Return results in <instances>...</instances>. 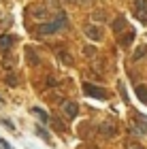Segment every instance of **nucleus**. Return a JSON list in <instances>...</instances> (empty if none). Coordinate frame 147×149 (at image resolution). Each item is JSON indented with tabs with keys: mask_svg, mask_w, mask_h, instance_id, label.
Masks as SVG:
<instances>
[{
	"mask_svg": "<svg viewBox=\"0 0 147 149\" xmlns=\"http://www.w3.org/2000/svg\"><path fill=\"white\" fill-rule=\"evenodd\" d=\"M62 28H60V24H56L51 19V22H45L41 26H36V34H41V36H49V34H56V32H60Z\"/></svg>",
	"mask_w": 147,
	"mask_h": 149,
	"instance_id": "1",
	"label": "nucleus"
},
{
	"mask_svg": "<svg viewBox=\"0 0 147 149\" xmlns=\"http://www.w3.org/2000/svg\"><path fill=\"white\" fill-rule=\"evenodd\" d=\"M83 92L88 94V96H92V98H100V100H107V92L102 90V87L94 85V83H83Z\"/></svg>",
	"mask_w": 147,
	"mask_h": 149,
	"instance_id": "2",
	"label": "nucleus"
},
{
	"mask_svg": "<svg viewBox=\"0 0 147 149\" xmlns=\"http://www.w3.org/2000/svg\"><path fill=\"white\" fill-rule=\"evenodd\" d=\"M30 15L41 22V19H47L49 17V11H47V6H45V4H38V6H32V9H30Z\"/></svg>",
	"mask_w": 147,
	"mask_h": 149,
	"instance_id": "3",
	"label": "nucleus"
},
{
	"mask_svg": "<svg viewBox=\"0 0 147 149\" xmlns=\"http://www.w3.org/2000/svg\"><path fill=\"white\" fill-rule=\"evenodd\" d=\"M85 36L90 40H100L102 38V30H100L98 26H88V28H85Z\"/></svg>",
	"mask_w": 147,
	"mask_h": 149,
	"instance_id": "4",
	"label": "nucleus"
},
{
	"mask_svg": "<svg viewBox=\"0 0 147 149\" xmlns=\"http://www.w3.org/2000/svg\"><path fill=\"white\" fill-rule=\"evenodd\" d=\"M62 109H64V113L68 115L70 119H72V117H77V113H79V107H77L75 102H64V104H62Z\"/></svg>",
	"mask_w": 147,
	"mask_h": 149,
	"instance_id": "5",
	"label": "nucleus"
},
{
	"mask_svg": "<svg viewBox=\"0 0 147 149\" xmlns=\"http://www.w3.org/2000/svg\"><path fill=\"white\" fill-rule=\"evenodd\" d=\"M111 28H113V32H115V34L124 32V30H126V19H124V17H117L115 22H113V26H111Z\"/></svg>",
	"mask_w": 147,
	"mask_h": 149,
	"instance_id": "6",
	"label": "nucleus"
},
{
	"mask_svg": "<svg viewBox=\"0 0 147 149\" xmlns=\"http://www.w3.org/2000/svg\"><path fill=\"white\" fill-rule=\"evenodd\" d=\"M134 92H137L139 100H141V102H145V104H147V85H137V87H134Z\"/></svg>",
	"mask_w": 147,
	"mask_h": 149,
	"instance_id": "7",
	"label": "nucleus"
},
{
	"mask_svg": "<svg viewBox=\"0 0 147 149\" xmlns=\"http://www.w3.org/2000/svg\"><path fill=\"white\" fill-rule=\"evenodd\" d=\"M13 43H15V38H13V36H9V34L0 36V49H9Z\"/></svg>",
	"mask_w": 147,
	"mask_h": 149,
	"instance_id": "8",
	"label": "nucleus"
},
{
	"mask_svg": "<svg viewBox=\"0 0 147 149\" xmlns=\"http://www.w3.org/2000/svg\"><path fill=\"white\" fill-rule=\"evenodd\" d=\"M132 40H134V30H130V32H126V34L119 38V45H124V47H128Z\"/></svg>",
	"mask_w": 147,
	"mask_h": 149,
	"instance_id": "9",
	"label": "nucleus"
},
{
	"mask_svg": "<svg viewBox=\"0 0 147 149\" xmlns=\"http://www.w3.org/2000/svg\"><path fill=\"white\" fill-rule=\"evenodd\" d=\"M26 58H28V62H30V64H38V62H41L34 49H26Z\"/></svg>",
	"mask_w": 147,
	"mask_h": 149,
	"instance_id": "10",
	"label": "nucleus"
},
{
	"mask_svg": "<svg viewBox=\"0 0 147 149\" xmlns=\"http://www.w3.org/2000/svg\"><path fill=\"white\" fill-rule=\"evenodd\" d=\"M92 19H94L96 24H102V22H107V13L105 11H94L92 13Z\"/></svg>",
	"mask_w": 147,
	"mask_h": 149,
	"instance_id": "11",
	"label": "nucleus"
},
{
	"mask_svg": "<svg viewBox=\"0 0 147 149\" xmlns=\"http://www.w3.org/2000/svg\"><path fill=\"white\" fill-rule=\"evenodd\" d=\"M32 113H34V115H38V117H41V119L45 121V124H49V121H51V117H49V115L45 113L43 109H38V107H34V109H32Z\"/></svg>",
	"mask_w": 147,
	"mask_h": 149,
	"instance_id": "12",
	"label": "nucleus"
},
{
	"mask_svg": "<svg viewBox=\"0 0 147 149\" xmlns=\"http://www.w3.org/2000/svg\"><path fill=\"white\" fill-rule=\"evenodd\" d=\"M53 22H56V24H60V28H66V24H68V17H66V13H58Z\"/></svg>",
	"mask_w": 147,
	"mask_h": 149,
	"instance_id": "13",
	"label": "nucleus"
},
{
	"mask_svg": "<svg viewBox=\"0 0 147 149\" xmlns=\"http://www.w3.org/2000/svg\"><path fill=\"white\" fill-rule=\"evenodd\" d=\"M100 130H102L105 134H109V136H111V134H115V132H117V126H111V124H102V126H100Z\"/></svg>",
	"mask_w": 147,
	"mask_h": 149,
	"instance_id": "14",
	"label": "nucleus"
},
{
	"mask_svg": "<svg viewBox=\"0 0 147 149\" xmlns=\"http://www.w3.org/2000/svg\"><path fill=\"white\" fill-rule=\"evenodd\" d=\"M60 60H62L64 64H68V66H72V58L68 56L66 51H60Z\"/></svg>",
	"mask_w": 147,
	"mask_h": 149,
	"instance_id": "15",
	"label": "nucleus"
},
{
	"mask_svg": "<svg viewBox=\"0 0 147 149\" xmlns=\"http://www.w3.org/2000/svg\"><path fill=\"white\" fill-rule=\"evenodd\" d=\"M134 15H137V19H139V22L147 24V11H134Z\"/></svg>",
	"mask_w": 147,
	"mask_h": 149,
	"instance_id": "16",
	"label": "nucleus"
},
{
	"mask_svg": "<svg viewBox=\"0 0 147 149\" xmlns=\"http://www.w3.org/2000/svg\"><path fill=\"white\" fill-rule=\"evenodd\" d=\"M134 6H137V11H147V0H137Z\"/></svg>",
	"mask_w": 147,
	"mask_h": 149,
	"instance_id": "17",
	"label": "nucleus"
},
{
	"mask_svg": "<svg viewBox=\"0 0 147 149\" xmlns=\"http://www.w3.org/2000/svg\"><path fill=\"white\" fill-rule=\"evenodd\" d=\"M94 53H96V51H94V47H85V49H83V56L88 58V60L94 58Z\"/></svg>",
	"mask_w": 147,
	"mask_h": 149,
	"instance_id": "18",
	"label": "nucleus"
},
{
	"mask_svg": "<svg viewBox=\"0 0 147 149\" xmlns=\"http://www.w3.org/2000/svg\"><path fill=\"white\" fill-rule=\"evenodd\" d=\"M145 53H147V49H145V47H139V49H137V53H134V60H141V58L145 56Z\"/></svg>",
	"mask_w": 147,
	"mask_h": 149,
	"instance_id": "19",
	"label": "nucleus"
},
{
	"mask_svg": "<svg viewBox=\"0 0 147 149\" xmlns=\"http://www.w3.org/2000/svg\"><path fill=\"white\" fill-rule=\"evenodd\" d=\"M36 132H38V134H41V136H43L45 141H47V139H49V134H47V132H45V130H43V128H36Z\"/></svg>",
	"mask_w": 147,
	"mask_h": 149,
	"instance_id": "20",
	"label": "nucleus"
},
{
	"mask_svg": "<svg viewBox=\"0 0 147 149\" xmlns=\"http://www.w3.org/2000/svg\"><path fill=\"white\" fill-rule=\"evenodd\" d=\"M119 92H122L124 100H128V94H126V87H124V83H119Z\"/></svg>",
	"mask_w": 147,
	"mask_h": 149,
	"instance_id": "21",
	"label": "nucleus"
},
{
	"mask_svg": "<svg viewBox=\"0 0 147 149\" xmlns=\"http://www.w3.org/2000/svg\"><path fill=\"white\" fill-rule=\"evenodd\" d=\"M2 124H4L6 128H9V130H15V126H13V124H11V121H9V119H2Z\"/></svg>",
	"mask_w": 147,
	"mask_h": 149,
	"instance_id": "22",
	"label": "nucleus"
},
{
	"mask_svg": "<svg viewBox=\"0 0 147 149\" xmlns=\"http://www.w3.org/2000/svg\"><path fill=\"white\" fill-rule=\"evenodd\" d=\"M0 147H2V149H11V145L6 143V141H2V139H0Z\"/></svg>",
	"mask_w": 147,
	"mask_h": 149,
	"instance_id": "23",
	"label": "nucleus"
},
{
	"mask_svg": "<svg viewBox=\"0 0 147 149\" xmlns=\"http://www.w3.org/2000/svg\"><path fill=\"white\" fill-rule=\"evenodd\" d=\"M130 149H143V147H141V145H137V143H132V145H130Z\"/></svg>",
	"mask_w": 147,
	"mask_h": 149,
	"instance_id": "24",
	"label": "nucleus"
},
{
	"mask_svg": "<svg viewBox=\"0 0 147 149\" xmlns=\"http://www.w3.org/2000/svg\"><path fill=\"white\" fill-rule=\"evenodd\" d=\"M64 2H77V0H64Z\"/></svg>",
	"mask_w": 147,
	"mask_h": 149,
	"instance_id": "25",
	"label": "nucleus"
},
{
	"mask_svg": "<svg viewBox=\"0 0 147 149\" xmlns=\"http://www.w3.org/2000/svg\"><path fill=\"white\" fill-rule=\"evenodd\" d=\"M0 102H2V98H0Z\"/></svg>",
	"mask_w": 147,
	"mask_h": 149,
	"instance_id": "26",
	"label": "nucleus"
}]
</instances>
